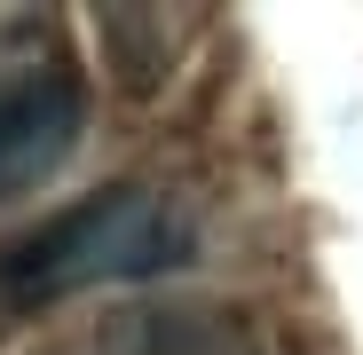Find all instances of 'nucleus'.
<instances>
[{
    "instance_id": "obj_3",
    "label": "nucleus",
    "mask_w": 363,
    "mask_h": 355,
    "mask_svg": "<svg viewBox=\"0 0 363 355\" xmlns=\"http://www.w3.org/2000/svg\"><path fill=\"white\" fill-rule=\"evenodd\" d=\"M40 355H261V332L229 300H118Z\"/></svg>"
},
{
    "instance_id": "obj_1",
    "label": "nucleus",
    "mask_w": 363,
    "mask_h": 355,
    "mask_svg": "<svg viewBox=\"0 0 363 355\" xmlns=\"http://www.w3.org/2000/svg\"><path fill=\"white\" fill-rule=\"evenodd\" d=\"M198 253V221L158 182H103L79 205L48 213L16 245H0V300L9 308H48L95 284H143Z\"/></svg>"
},
{
    "instance_id": "obj_4",
    "label": "nucleus",
    "mask_w": 363,
    "mask_h": 355,
    "mask_svg": "<svg viewBox=\"0 0 363 355\" xmlns=\"http://www.w3.org/2000/svg\"><path fill=\"white\" fill-rule=\"evenodd\" d=\"M95 32L111 47L118 87H127V95H158L182 72V55H190L198 16L190 9H95Z\"/></svg>"
},
{
    "instance_id": "obj_2",
    "label": "nucleus",
    "mask_w": 363,
    "mask_h": 355,
    "mask_svg": "<svg viewBox=\"0 0 363 355\" xmlns=\"http://www.w3.org/2000/svg\"><path fill=\"white\" fill-rule=\"evenodd\" d=\"M87 135V79L55 16L0 9V198L40 190Z\"/></svg>"
}]
</instances>
